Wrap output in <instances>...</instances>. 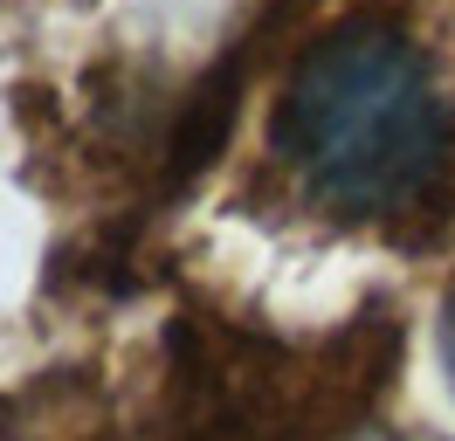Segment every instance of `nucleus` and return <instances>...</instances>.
I'll use <instances>...</instances> for the list:
<instances>
[{"label":"nucleus","mask_w":455,"mask_h":441,"mask_svg":"<svg viewBox=\"0 0 455 441\" xmlns=\"http://www.w3.org/2000/svg\"><path fill=\"white\" fill-rule=\"evenodd\" d=\"M442 365H449V380H455V290L442 303Z\"/></svg>","instance_id":"obj_3"},{"label":"nucleus","mask_w":455,"mask_h":441,"mask_svg":"<svg viewBox=\"0 0 455 441\" xmlns=\"http://www.w3.org/2000/svg\"><path fill=\"white\" fill-rule=\"evenodd\" d=\"M269 138L324 200L352 214H400L435 193L455 117L394 28L339 21L297 55Z\"/></svg>","instance_id":"obj_1"},{"label":"nucleus","mask_w":455,"mask_h":441,"mask_svg":"<svg viewBox=\"0 0 455 441\" xmlns=\"http://www.w3.org/2000/svg\"><path fill=\"white\" fill-rule=\"evenodd\" d=\"M235 110H242V62L228 55L221 69H207L194 83V97L180 110V124H172V180H194V172L214 165V152L235 132Z\"/></svg>","instance_id":"obj_2"}]
</instances>
